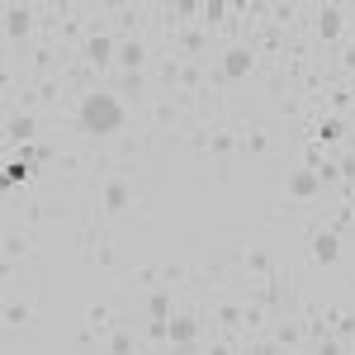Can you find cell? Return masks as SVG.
<instances>
[{
  "instance_id": "cell-1",
  "label": "cell",
  "mask_w": 355,
  "mask_h": 355,
  "mask_svg": "<svg viewBox=\"0 0 355 355\" xmlns=\"http://www.w3.org/2000/svg\"><path fill=\"white\" fill-rule=\"evenodd\" d=\"M133 128V110L119 100L114 85H95L76 100V133L90 142H114Z\"/></svg>"
},
{
  "instance_id": "cell-2",
  "label": "cell",
  "mask_w": 355,
  "mask_h": 355,
  "mask_svg": "<svg viewBox=\"0 0 355 355\" xmlns=\"http://www.w3.org/2000/svg\"><path fill=\"white\" fill-rule=\"evenodd\" d=\"M279 190H284V199H279V204H275V218H289V214H308V209H322V180H318V171H313V166H289V171H284V185H279Z\"/></svg>"
},
{
  "instance_id": "cell-3",
  "label": "cell",
  "mask_w": 355,
  "mask_h": 355,
  "mask_svg": "<svg viewBox=\"0 0 355 355\" xmlns=\"http://www.w3.org/2000/svg\"><path fill=\"white\" fill-rule=\"evenodd\" d=\"M313 19H308V38L318 43V48H341L346 38H351V15H346V5H313L308 10Z\"/></svg>"
},
{
  "instance_id": "cell-4",
  "label": "cell",
  "mask_w": 355,
  "mask_h": 355,
  "mask_svg": "<svg viewBox=\"0 0 355 355\" xmlns=\"http://www.w3.org/2000/svg\"><path fill=\"white\" fill-rule=\"evenodd\" d=\"M95 204H100V218H123V214H128V209L137 204L133 180H128L123 171H105V180H100V194H95Z\"/></svg>"
},
{
  "instance_id": "cell-5",
  "label": "cell",
  "mask_w": 355,
  "mask_h": 355,
  "mask_svg": "<svg viewBox=\"0 0 355 355\" xmlns=\"http://www.w3.org/2000/svg\"><path fill=\"white\" fill-rule=\"evenodd\" d=\"M76 62L90 67V71H105L110 62H119V33H114L110 24H90L85 43L76 48Z\"/></svg>"
},
{
  "instance_id": "cell-6",
  "label": "cell",
  "mask_w": 355,
  "mask_h": 355,
  "mask_svg": "<svg viewBox=\"0 0 355 355\" xmlns=\"http://www.w3.org/2000/svg\"><path fill=\"white\" fill-rule=\"evenodd\" d=\"M303 256H308V266H318V270L341 266V232L327 227V223H313L308 237H303Z\"/></svg>"
},
{
  "instance_id": "cell-7",
  "label": "cell",
  "mask_w": 355,
  "mask_h": 355,
  "mask_svg": "<svg viewBox=\"0 0 355 355\" xmlns=\"http://www.w3.org/2000/svg\"><path fill=\"white\" fill-rule=\"evenodd\" d=\"M214 67H218V76L227 85H237V81H246V76L261 67V57H256V48H251L246 38H232V43L218 53V62H214Z\"/></svg>"
},
{
  "instance_id": "cell-8",
  "label": "cell",
  "mask_w": 355,
  "mask_h": 355,
  "mask_svg": "<svg viewBox=\"0 0 355 355\" xmlns=\"http://www.w3.org/2000/svg\"><path fill=\"white\" fill-rule=\"evenodd\" d=\"M0 15H5V43H10V53H19L28 38H33V28H38V10H33V5H15V0H10Z\"/></svg>"
},
{
  "instance_id": "cell-9",
  "label": "cell",
  "mask_w": 355,
  "mask_h": 355,
  "mask_svg": "<svg viewBox=\"0 0 355 355\" xmlns=\"http://www.w3.org/2000/svg\"><path fill=\"white\" fill-rule=\"evenodd\" d=\"M152 38L147 33H128V38H119V71H152Z\"/></svg>"
},
{
  "instance_id": "cell-10",
  "label": "cell",
  "mask_w": 355,
  "mask_h": 355,
  "mask_svg": "<svg viewBox=\"0 0 355 355\" xmlns=\"http://www.w3.org/2000/svg\"><path fill=\"white\" fill-rule=\"evenodd\" d=\"M33 251V232H24L19 223H5V242H0V266H19Z\"/></svg>"
},
{
  "instance_id": "cell-11",
  "label": "cell",
  "mask_w": 355,
  "mask_h": 355,
  "mask_svg": "<svg viewBox=\"0 0 355 355\" xmlns=\"http://www.w3.org/2000/svg\"><path fill=\"white\" fill-rule=\"evenodd\" d=\"M33 137H38V114H28V110H5V142L28 147Z\"/></svg>"
},
{
  "instance_id": "cell-12",
  "label": "cell",
  "mask_w": 355,
  "mask_h": 355,
  "mask_svg": "<svg viewBox=\"0 0 355 355\" xmlns=\"http://www.w3.org/2000/svg\"><path fill=\"white\" fill-rule=\"evenodd\" d=\"M28 322H33V299H28V289H5V327L24 331Z\"/></svg>"
},
{
  "instance_id": "cell-13",
  "label": "cell",
  "mask_w": 355,
  "mask_h": 355,
  "mask_svg": "<svg viewBox=\"0 0 355 355\" xmlns=\"http://www.w3.org/2000/svg\"><path fill=\"white\" fill-rule=\"evenodd\" d=\"M175 313H180V303H175L171 284H157V289L142 294V318H175Z\"/></svg>"
},
{
  "instance_id": "cell-14",
  "label": "cell",
  "mask_w": 355,
  "mask_h": 355,
  "mask_svg": "<svg viewBox=\"0 0 355 355\" xmlns=\"http://www.w3.org/2000/svg\"><path fill=\"white\" fill-rule=\"evenodd\" d=\"M105 351L110 355H142V341H137V327H114L110 331V341H105Z\"/></svg>"
},
{
  "instance_id": "cell-15",
  "label": "cell",
  "mask_w": 355,
  "mask_h": 355,
  "mask_svg": "<svg viewBox=\"0 0 355 355\" xmlns=\"http://www.w3.org/2000/svg\"><path fill=\"white\" fill-rule=\"evenodd\" d=\"M28 175H33V166H28V162H19V157H5V171H0V185H5V190L24 185Z\"/></svg>"
},
{
  "instance_id": "cell-16",
  "label": "cell",
  "mask_w": 355,
  "mask_h": 355,
  "mask_svg": "<svg viewBox=\"0 0 355 355\" xmlns=\"http://www.w3.org/2000/svg\"><path fill=\"white\" fill-rule=\"evenodd\" d=\"M308 355H351V346L346 341H336V336H318V341H308Z\"/></svg>"
}]
</instances>
